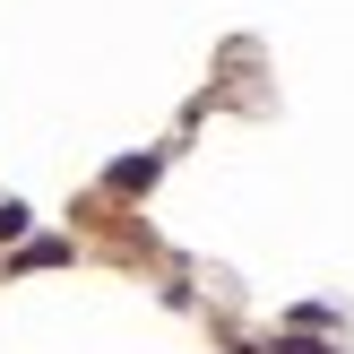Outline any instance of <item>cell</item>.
<instances>
[{
    "mask_svg": "<svg viewBox=\"0 0 354 354\" xmlns=\"http://www.w3.org/2000/svg\"><path fill=\"white\" fill-rule=\"evenodd\" d=\"M156 173H165V147H138V156H121V165H113V190H147Z\"/></svg>",
    "mask_w": 354,
    "mask_h": 354,
    "instance_id": "6da1fadb",
    "label": "cell"
},
{
    "mask_svg": "<svg viewBox=\"0 0 354 354\" xmlns=\"http://www.w3.org/2000/svg\"><path fill=\"white\" fill-rule=\"evenodd\" d=\"M17 268H69V242H26V251H17Z\"/></svg>",
    "mask_w": 354,
    "mask_h": 354,
    "instance_id": "7a4b0ae2",
    "label": "cell"
},
{
    "mask_svg": "<svg viewBox=\"0 0 354 354\" xmlns=\"http://www.w3.org/2000/svg\"><path fill=\"white\" fill-rule=\"evenodd\" d=\"M17 234H26V207H17V199H0V242H17Z\"/></svg>",
    "mask_w": 354,
    "mask_h": 354,
    "instance_id": "3957f363",
    "label": "cell"
},
{
    "mask_svg": "<svg viewBox=\"0 0 354 354\" xmlns=\"http://www.w3.org/2000/svg\"><path fill=\"white\" fill-rule=\"evenodd\" d=\"M277 354H337V346H320V337H277Z\"/></svg>",
    "mask_w": 354,
    "mask_h": 354,
    "instance_id": "277c9868",
    "label": "cell"
}]
</instances>
